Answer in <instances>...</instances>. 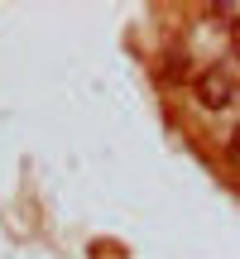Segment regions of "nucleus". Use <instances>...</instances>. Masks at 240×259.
<instances>
[{
	"label": "nucleus",
	"mask_w": 240,
	"mask_h": 259,
	"mask_svg": "<svg viewBox=\"0 0 240 259\" xmlns=\"http://www.w3.org/2000/svg\"><path fill=\"white\" fill-rule=\"evenodd\" d=\"M235 67L226 63H212L202 77H197V101L207 106V111H226V106H235Z\"/></svg>",
	"instance_id": "1"
}]
</instances>
